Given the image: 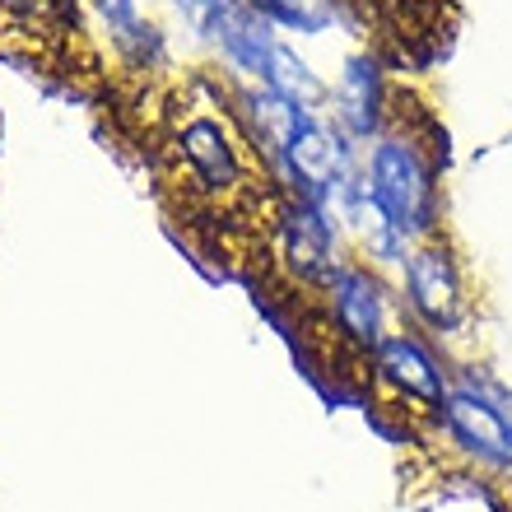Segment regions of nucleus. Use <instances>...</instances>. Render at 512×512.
<instances>
[{
	"label": "nucleus",
	"mask_w": 512,
	"mask_h": 512,
	"mask_svg": "<svg viewBox=\"0 0 512 512\" xmlns=\"http://www.w3.org/2000/svg\"><path fill=\"white\" fill-rule=\"evenodd\" d=\"M159 168L163 182L210 219L243 224L261 238L275 187L256 159L252 140L233 117V89L210 75H191L182 89L168 94L159 131Z\"/></svg>",
	"instance_id": "1"
},
{
	"label": "nucleus",
	"mask_w": 512,
	"mask_h": 512,
	"mask_svg": "<svg viewBox=\"0 0 512 512\" xmlns=\"http://www.w3.org/2000/svg\"><path fill=\"white\" fill-rule=\"evenodd\" d=\"M359 187L410 243L443 233V149L429 112L405 89L391 126L364 145Z\"/></svg>",
	"instance_id": "2"
},
{
	"label": "nucleus",
	"mask_w": 512,
	"mask_h": 512,
	"mask_svg": "<svg viewBox=\"0 0 512 512\" xmlns=\"http://www.w3.org/2000/svg\"><path fill=\"white\" fill-rule=\"evenodd\" d=\"M466 471L512 480V405L485 368L452 364V387L415 424Z\"/></svg>",
	"instance_id": "3"
},
{
	"label": "nucleus",
	"mask_w": 512,
	"mask_h": 512,
	"mask_svg": "<svg viewBox=\"0 0 512 512\" xmlns=\"http://www.w3.org/2000/svg\"><path fill=\"white\" fill-rule=\"evenodd\" d=\"M312 308H317V322L340 350L350 354L354 364H364L368 354L378 350L382 340L405 322L401 303H396V289H391V275L373 270L359 256H345L312 294Z\"/></svg>",
	"instance_id": "4"
},
{
	"label": "nucleus",
	"mask_w": 512,
	"mask_h": 512,
	"mask_svg": "<svg viewBox=\"0 0 512 512\" xmlns=\"http://www.w3.org/2000/svg\"><path fill=\"white\" fill-rule=\"evenodd\" d=\"M256 252L275 266V275H280L289 289L312 298L317 284L350 256V247H345L340 219L331 215V210L275 191L270 215H266V224H261V238H256Z\"/></svg>",
	"instance_id": "5"
},
{
	"label": "nucleus",
	"mask_w": 512,
	"mask_h": 512,
	"mask_svg": "<svg viewBox=\"0 0 512 512\" xmlns=\"http://www.w3.org/2000/svg\"><path fill=\"white\" fill-rule=\"evenodd\" d=\"M391 289H396L405 322L438 345L457 340L471 326V284H466L461 256L452 252L443 233L405 252V261L391 270Z\"/></svg>",
	"instance_id": "6"
},
{
	"label": "nucleus",
	"mask_w": 512,
	"mask_h": 512,
	"mask_svg": "<svg viewBox=\"0 0 512 512\" xmlns=\"http://www.w3.org/2000/svg\"><path fill=\"white\" fill-rule=\"evenodd\" d=\"M364 382H368V396H373V401L401 410L405 424L415 429L419 419L443 401V391L452 387V364H447V354L438 350V340H429L424 331L401 322L378 350L364 359Z\"/></svg>",
	"instance_id": "7"
},
{
	"label": "nucleus",
	"mask_w": 512,
	"mask_h": 512,
	"mask_svg": "<svg viewBox=\"0 0 512 512\" xmlns=\"http://www.w3.org/2000/svg\"><path fill=\"white\" fill-rule=\"evenodd\" d=\"M396 108H401V84L387 75L378 52L345 56L336 70V80H326L322 112L331 117V126H336L340 135H350L359 149L387 131Z\"/></svg>",
	"instance_id": "8"
},
{
	"label": "nucleus",
	"mask_w": 512,
	"mask_h": 512,
	"mask_svg": "<svg viewBox=\"0 0 512 512\" xmlns=\"http://www.w3.org/2000/svg\"><path fill=\"white\" fill-rule=\"evenodd\" d=\"M80 14L103 42V56L135 84L168 70V38L140 0H80Z\"/></svg>",
	"instance_id": "9"
},
{
	"label": "nucleus",
	"mask_w": 512,
	"mask_h": 512,
	"mask_svg": "<svg viewBox=\"0 0 512 512\" xmlns=\"http://www.w3.org/2000/svg\"><path fill=\"white\" fill-rule=\"evenodd\" d=\"M205 42L215 47L219 66H224V75H229L233 84H261V75H266V66H270V52L280 47V33H275L247 0H229V5L219 10V19Z\"/></svg>",
	"instance_id": "10"
},
{
	"label": "nucleus",
	"mask_w": 512,
	"mask_h": 512,
	"mask_svg": "<svg viewBox=\"0 0 512 512\" xmlns=\"http://www.w3.org/2000/svg\"><path fill=\"white\" fill-rule=\"evenodd\" d=\"M84 24L80 0H0V33L24 38L28 47H61Z\"/></svg>",
	"instance_id": "11"
},
{
	"label": "nucleus",
	"mask_w": 512,
	"mask_h": 512,
	"mask_svg": "<svg viewBox=\"0 0 512 512\" xmlns=\"http://www.w3.org/2000/svg\"><path fill=\"white\" fill-rule=\"evenodd\" d=\"M275 33L294 38H322L345 19V0H247Z\"/></svg>",
	"instance_id": "12"
},
{
	"label": "nucleus",
	"mask_w": 512,
	"mask_h": 512,
	"mask_svg": "<svg viewBox=\"0 0 512 512\" xmlns=\"http://www.w3.org/2000/svg\"><path fill=\"white\" fill-rule=\"evenodd\" d=\"M261 84H266L270 94L303 103V108H322V103H326L322 70H312L308 56L298 52L294 42H284V38H280V47L270 52V66H266V75H261Z\"/></svg>",
	"instance_id": "13"
},
{
	"label": "nucleus",
	"mask_w": 512,
	"mask_h": 512,
	"mask_svg": "<svg viewBox=\"0 0 512 512\" xmlns=\"http://www.w3.org/2000/svg\"><path fill=\"white\" fill-rule=\"evenodd\" d=\"M177 14H182V24L196 33V38H210V28H215L219 10L229 5V0H168Z\"/></svg>",
	"instance_id": "14"
}]
</instances>
